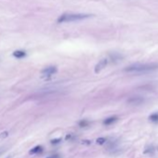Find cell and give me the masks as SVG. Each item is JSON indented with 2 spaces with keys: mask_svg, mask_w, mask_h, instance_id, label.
I'll use <instances>...</instances> for the list:
<instances>
[{
  "mask_svg": "<svg viewBox=\"0 0 158 158\" xmlns=\"http://www.w3.org/2000/svg\"><path fill=\"white\" fill-rule=\"evenodd\" d=\"M158 69V63H136L125 69L126 72L131 73H146Z\"/></svg>",
  "mask_w": 158,
  "mask_h": 158,
  "instance_id": "6da1fadb",
  "label": "cell"
},
{
  "mask_svg": "<svg viewBox=\"0 0 158 158\" xmlns=\"http://www.w3.org/2000/svg\"><path fill=\"white\" fill-rule=\"evenodd\" d=\"M91 15L89 14H83V13H65L60 15L57 22L58 23H72V22H77L82 21L85 19L89 18Z\"/></svg>",
  "mask_w": 158,
  "mask_h": 158,
  "instance_id": "7a4b0ae2",
  "label": "cell"
},
{
  "mask_svg": "<svg viewBox=\"0 0 158 158\" xmlns=\"http://www.w3.org/2000/svg\"><path fill=\"white\" fill-rule=\"evenodd\" d=\"M56 72H57V68H56L55 66H49V67L45 68V69L42 71V74H43V76L49 77V76L53 75Z\"/></svg>",
  "mask_w": 158,
  "mask_h": 158,
  "instance_id": "3957f363",
  "label": "cell"
},
{
  "mask_svg": "<svg viewBox=\"0 0 158 158\" xmlns=\"http://www.w3.org/2000/svg\"><path fill=\"white\" fill-rule=\"evenodd\" d=\"M115 121H117V117L116 116H111V117H108L104 120L103 124L106 125V126H109V125H112L114 124Z\"/></svg>",
  "mask_w": 158,
  "mask_h": 158,
  "instance_id": "277c9868",
  "label": "cell"
},
{
  "mask_svg": "<svg viewBox=\"0 0 158 158\" xmlns=\"http://www.w3.org/2000/svg\"><path fill=\"white\" fill-rule=\"evenodd\" d=\"M42 152H43V148H42L40 145H37V146H35V148H33V149H31V150H30V153H31V154L41 153Z\"/></svg>",
  "mask_w": 158,
  "mask_h": 158,
  "instance_id": "5b68a950",
  "label": "cell"
},
{
  "mask_svg": "<svg viewBox=\"0 0 158 158\" xmlns=\"http://www.w3.org/2000/svg\"><path fill=\"white\" fill-rule=\"evenodd\" d=\"M106 63H107L106 60H101V61L97 64L95 72L97 73V72H99L100 70H102V68H104V67H105V65H106Z\"/></svg>",
  "mask_w": 158,
  "mask_h": 158,
  "instance_id": "8992f818",
  "label": "cell"
},
{
  "mask_svg": "<svg viewBox=\"0 0 158 158\" xmlns=\"http://www.w3.org/2000/svg\"><path fill=\"white\" fill-rule=\"evenodd\" d=\"M13 56L15 58H18V59H21V58H23L26 56V52L25 51H23V50H17L13 53Z\"/></svg>",
  "mask_w": 158,
  "mask_h": 158,
  "instance_id": "52a82bcc",
  "label": "cell"
},
{
  "mask_svg": "<svg viewBox=\"0 0 158 158\" xmlns=\"http://www.w3.org/2000/svg\"><path fill=\"white\" fill-rule=\"evenodd\" d=\"M8 136H9V132H8V131H3V132L0 133V139H6Z\"/></svg>",
  "mask_w": 158,
  "mask_h": 158,
  "instance_id": "ba28073f",
  "label": "cell"
},
{
  "mask_svg": "<svg viewBox=\"0 0 158 158\" xmlns=\"http://www.w3.org/2000/svg\"><path fill=\"white\" fill-rule=\"evenodd\" d=\"M105 141H106L105 138H99V139H97V140H96V142H97L98 144H100V145H102Z\"/></svg>",
  "mask_w": 158,
  "mask_h": 158,
  "instance_id": "9c48e42d",
  "label": "cell"
},
{
  "mask_svg": "<svg viewBox=\"0 0 158 158\" xmlns=\"http://www.w3.org/2000/svg\"><path fill=\"white\" fill-rule=\"evenodd\" d=\"M153 151H154V148L152 146H150V148H148L147 150L144 151V153L146 154V153H149V152H153Z\"/></svg>",
  "mask_w": 158,
  "mask_h": 158,
  "instance_id": "30bf717a",
  "label": "cell"
},
{
  "mask_svg": "<svg viewBox=\"0 0 158 158\" xmlns=\"http://www.w3.org/2000/svg\"><path fill=\"white\" fill-rule=\"evenodd\" d=\"M79 125H80V127H85V126L88 125V122H86V121H81L80 123H79Z\"/></svg>",
  "mask_w": 158,
  "mask_h": 158,
  "instance_id": "8fae6325",
  "label": "cell"
},
{
  "mask_svg": "<svg viewBox=\"0 0 158 158\" xmlns=\"http://www.w3.org/2000/svg\"><path fill=\"white\" fill-rule=\"evenodd\" d=\"M47 158H60V156L58 154H54V155H51V156H48Z\"/></svg>",
  "mask_w": 158,
  "mask_h": 158,
  "instance_id": "7c38bea8",
  "label": "cell"
},
{
  "mask_svg": "<svg viewBox=\"0 0 158 158\" xmlns=\"http://www.w3.org/2000/svg\"><path fill=\"white\" fill-rule=\"evenodd\" d=\"M59 141H60V139H53V140H51V143H58Z\"/></svg>",
  "mask_w": 158,
  "mask_h": 158,
  "instance_id": "4fadbf2b",
  "label": "cell"
},
{
  "mask_svg": "<svg viewBox=\"0 0 158 158\" xmlns=\"http://www.w3.org/2000/svg\"><path fill=\"white\" fill-rule=\"evenodd\" d=\"M5 150H6L5 148H0V154H1V153H2V152L5 151Z\"/></svg>",
  "mask_w": 158,
  "mask_h": 158,
  "instance_id": "5bb4252c",
  "label": "cell"
},
{
  "mask_svg": "<svg viewBox=\"0 0 158 158\" xmlns=\"http://www.w3.org/2000/svg\"><path fill=\"white\" fill-rule=\"evenodd\" d=\"M82 143H84V144H89L90 142L89 141H82Z\"/></svg>",
  "mask_w": 158,
  "mask_h": 158,
  "instance_id": "9a60e30c",
  "label": "cell"
},
{
  "mask_svg": "<svg viewBox=\"0 0 158 158\" xmlns=\"http://www.w3.org/2000/svg\"><path fill=\"white\" fill-rule=\"evenodd\" d=\"M8 158H9V157H8Z\"/></svg>",
  "mask_w": 158,
  "mask_h": 158,
  "instance_id": "2e32d148",
  "label": "cell"
}]
</instances>
